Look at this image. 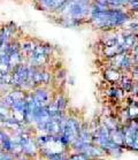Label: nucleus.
Listing matches in <instances>:
<instances>
[{"label": "nucleus", "mask_w": 138, "mask_h": 160, "mask_svg": "<svg viewBox=\"0 0 138 160\" xmlns=\"http://www.w3.org/2000/svg\"><path fill=\"white\" fill-rule=\"evenodd\" d=\"M122 77V74L119 69L116 68H112L109 67L108 69H106L104 72V80L107 82V83L114 84V83H119Z\"/></svg>", "instance_id": "1"}, {"label": "nucleus", "mask_w": 138, "mask_h": 160, "mask_svg": "<svg viewBox=\"0 0 138 160\" xmlns=\"http://www.w3.org/2000/svg\"><path fill=\"white\" fill-rule=\"evenodd\" d=\"M1 160H14V157L12 156L11 153H7V152H6V154H5L4 158H2Z\"/></svg>", "instance_id": "2"}]
</instances>
